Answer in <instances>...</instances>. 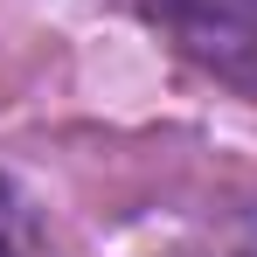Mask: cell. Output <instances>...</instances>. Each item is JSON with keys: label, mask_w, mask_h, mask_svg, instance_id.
<instances>
[{"label": "cell", "mask_w": 257, "mask_h": 257, "mask_svg": "<svg viewBox=\"0 0 257 257\" xmlns=\"http://www.w3.org/2000/svg\"><path fill=\"white\" fill-rule=\"evenodd\" d=\"M0 257H35V202L0 174Z\"/></svg>", "instance_id": "obj_2"}, {"label": "cell", "mask_w": 257, "mask_h": 257, "mask_svg": "<svg viewBox=\"0 0 257 257\" xmlns=\"http://www.w3.org/2000/svg\"><path fill=\"white\" fill-rule=\"evenodd\" d=\"M257 104V0H97Z\"/></svg>", "instance_id": "obj_1"}]
</instances>
